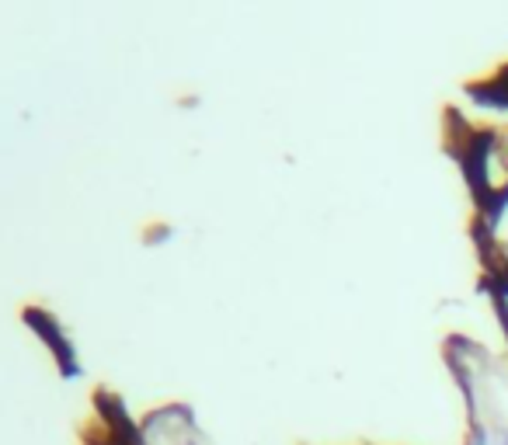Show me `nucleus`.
<instances>
[{"instance_id":"2","label":"nucleus","mask_w":508,"mask_h":445,"mask_svg":"<svg viewBox=\"0 0 508 445\" xmlns=\"http://www.w3.org/2000/svg\"><path fill=\"white\" fill-rule=\"evenodd\" d=\"M470 445H488V435H484L480 428H473V439H470Z\"/></svg>"},{"instance_id":"1","label":"nucleus","mask_w":508,"mask_h":445,"mask_svg":"<svg viewBox=\"0 0 508 445\" xmlns=\"http://www.w3.org/2000/svg\"><path fill=\"white\" fill-rule=\"evenodd\" d=\"M25 324L32 327L39 338H43V345L56 355V362H60V376L63 379H74V376H81V365H77V355H74V345L63 338V330L60 324L45 314V310H25Z\"/></svg>"},{"instance_id":"3","label":"nucleus","mask_w":508,"mask_h":445,"mask_svg":"<svg viewBox=\"0 0 508 445\" xmlns=\"http://www.w3.org/2000/svg\"><path fill=\"white\" fill-rule=\"evenodd\" d=\"M502 445H508V435H505V439H502Z\"/></svg>"}]
</instances>
